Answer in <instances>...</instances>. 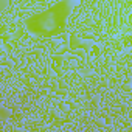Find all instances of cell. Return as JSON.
Segmentation results:
<instances>
[{
    "instance_id": "obj_1",
    "label": "cell",
    "mask_w": 132,
    "mask_h": 132,
    "mask_svg": "<svg viewBox=\"0 0 132 132\" xmlns=\"http://www.w3.org/2000/svg\"><path fill=\"white\" fill-rule=\"evenodd\" d=\"M67 3H69L70 8H75V6L79 5V0H67Z\"/></svg>"
}]
</instances>
